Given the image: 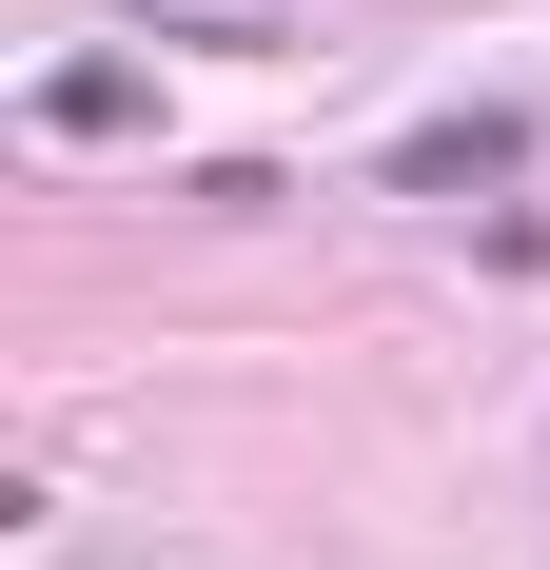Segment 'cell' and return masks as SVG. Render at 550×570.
I'll use <instances>...</instances> for the list:
<instances>
[{"label":"cell","mask_w":550,"mask_h":570,"mask_svg":"<svg viewBox=\"0 0 550 570\" xmlns=\"http://www.w3.org/2000/svg\"><path fill=\"white\" fill-rule=\"evenodd\" d=\"M511 158H531V118L472 99V118H433V138H393V197H472V177H511Z\"/></svg>","instance_id":"cell-1"},{"label":"cell","mask_w":550,"mask_h":570,"mask_svg":"<svg viewBox=\"0 0 550 570\" xmlns=\"http://www.w3.org/2000/svg\"><path fill=\"white\" fill-rule=\"evenodd\" d=\"M40 118H59V138H138V79H118V59H79V79H40Z\"/></svg>","instance_id":"cell-2"},{"label":"cell","mask_w":550,"mask_h":570,"mask_svg":"<svg viewBox=\"0 0 550 570\" xmlns=\"http://www.w3.org/2000/svg\"><path fill=\"white\" fill-rule=\"evenodd\" d=\"M158 40H275V0H138Z\"/></svg>","instance_id":"cell-3"}]
</instances>
